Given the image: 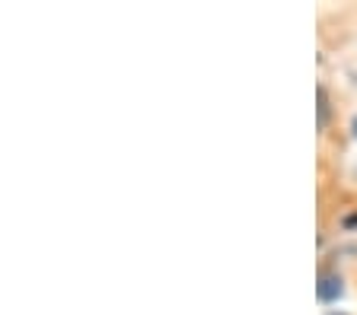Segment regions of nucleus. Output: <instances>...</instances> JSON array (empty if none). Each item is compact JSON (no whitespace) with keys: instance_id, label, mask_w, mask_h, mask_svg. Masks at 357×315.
I'll return each instance as SVG.
<instances>
[{"instance_id":"f257e3e1","label":"nucleus","mask_w":357,"mask_h":315,"mask_svg":"<svg viewBox=\"0 0 357 315\" xmlns=\"http://www.w3.org/2000/svg\"><path fill=\"white\" fill-rule=\"evenodd\" d=\"M316 296H319V302H338L344 296V277L338 270H322L319 284H316Z\"/></svg>"},{"instance_id":"f03ea898","label":"nucleus","mask_w":357,"mask_h":315,"mask_svg":"<svg viewBox=\"0 0 357 315\" xmlns=\"http://www.w3.org/2000/svg\"><path fill=\"white\" fill-rule=\"evenodd\" d=\"M328 124V92L319 86V128Z\"/></svg>"},{"instance_id":"7ed1b4c3","label":"nucleus","mask_w":357,"mask_h":315,"mask_svg":"<svg viewBox=\"0 0 357 315\" xmlns=\"http://www.w3.org/2000/svg\"><path fill=\"white\" fill-rule=\"evenodd\" d=\"M351 137H354V140H357V115H354V118H351Z\"/></svg>"},{"instance_id":"20e7f679","label":"nucleus","mask_w":357,"mask_h":315,"mask_svg":"<svg viewBox=\"0 0 357 315\" xmlns=\"http://www.w3.org/2000/svg\"><path fill=\"white\" fill-rule=\"evenodd\" d=\"M328 315H348V312H328Z\"/></svg>"}]
</instances>
